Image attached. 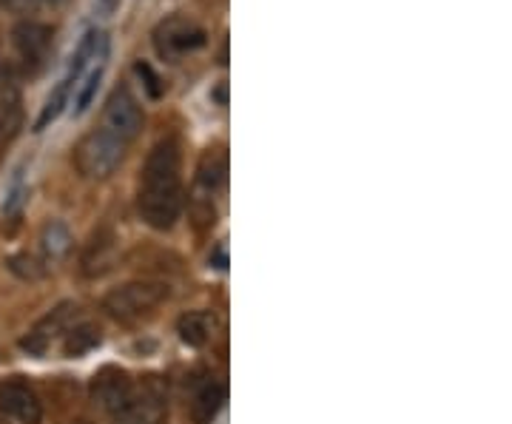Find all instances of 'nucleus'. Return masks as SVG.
Instances as JSON below:
<instances>
[{
  "label": "nucleus",
  "mask_w": 512,
  "mask_h": 424,
  "mask_svg": "<svg viewBox=\"0 0 512 424\" xmlns=\"http://www.w3.org/2000/svg\"><path fill=\"white\" fill-rule=\"evenodd\" d=\"M137 214L154 231H168L183 214V154L174 137L148 151L137 185Z\"/></svg>",
  "instance_id": "obj_1"
},
{
  "label": "nucleus",
  "mask_w": 512,
  "mask_h": 424,
  "mask_svg": "<svg viewBox=\"0 0 512 424\" xmlns=\"http://www.w3.org/2000/svg\"><path fill=\"white\" fill-rule=\"evenodd\" d=\"M128 143L103 126H94L74 148V166L86 180H106L126 160Z\"/></svg>",
  "instance_id": "obj_2"
},
{
  "label": "nucleus",
  "mask_w": 512,
  "mask_h": 424,
  "mask_svg": "<svg viewBox=\"0 0 512 424\" xmlns=\"http://www.w3.org/2000/svg\"><path fill=\"white\" fill-rule=\"evenodd\" d=\"M168 294L171 291L163 282H128L123 288H114L103 299V308L120 322H134L151 314L154 308H160Z\"/></svg>",
  "instance_id": "obj_3"
},
{
  "label": "nucleus",
  "mask_w": 512,
  "mask_h": 424,
  "mask_svg": "<svg viewBox=\"0 0 512 424\" xmlns=\"http://www.w3.org/2000/svg\"><path fill=\"white\" fill-rule=\"evenodd\" d=\"M151 40H154L157 55L163 57V60L177 63L180 57L191 55V52H200L202 46L208 43V35H205V29H202L200 23H194L191 18L171 15V18L157 23Z\"/></svg>",
  "instance_id": "obj_4"
},
{
  "label": "nucleus",
  "mask_w": 512,
  "mask_h": 424,
  "mask_svg": "<svg viewBox=\"0 0 512 424\" xmlns=\"http://www.w3.org/2000/svg\"><path fill=\"white\" fill-rule=\"evenodd\" d=\"M143 123H146V114L140 109L137 97L128 92L126 86H117V89L111 92L109 100H106V109H103V117H100V126L131 146V143L140 137Z\"/></svg>",
  "instance_id": "obj_5"
},
{
  "label": "nucleus",
  "mask_w": 512,
  "mask_h": 424,
  "mask_svg": "<svg viewBox=\"0 0 512 424\" xmlns=\"http://www.w3.org/2000/svg\"><path fill=\"white\" fill-rule=\"evenodd\" d=\"M117 416V424H163L168 416V396L160 382H146L134 388L131 399Z\"/></svg>",
  "instance_id": "obj_6"
},
{
  "label": "nucleus",
  "mask_w": 512,
  "mask_h": 424,
  "mask_svg": "<svg viewBox=\"0 0 512 424\" xmlns=\"http://www.w3.org/2000/svg\"><path fill=\"white\" fill-rule=\"evenodd\" d=\"M131 393H134V385H131V379H128L126 370L120 368H103L94 373L92 379V402L100 410H106V413H120L126 402L131 399Z\"/></svg>",
  "instance_id": "obj_7"
},
{
  "label": "nucleus",
  "mask_w": 512,
  "mask_h": 424,
  "mask_svg": "<svg viewBox=\"0 0 512 424\" xmlns=\"http://www.w3.org/2000/svg\"><path fill=\"white\" fill-rule=\"evenodd\" d=\"M0 410L18 424H40L43 419L40 396L20 379H9L0 385Z\"/></svg>",
  "instance_id": "obj_8"
},
{
  "label": "nucleus",
  "mask_w": 512,
  "mask_h": 424,
  "mask_svg": "<svg viewBox=\"0 0 512 424\" xmlns=\"http://www.w3.org/2000/svg\"><path fill=\"white\" fill-rule=\"evenodd\" d=\"M74 316H77V305H72V302H63V305L55 308L52 314L43 316L35 328L29 331V336H23V339H20V348H26L29 353H46L57 336L69 333V328L74 325Z\"/></svg>",
  "instance_id": "obj_9"
},
{
  "label": "nucleus",
  "mask_w": 512,
  "mask_h": 424,
  "mask_svg": "<svg viewBox=\"0 0 512 424\" xmlns=\"http://www.w3.org/2000/svg\"><path fill=\"white\" fill-rule=\"evenodd\" d=\"M52 26L46 23H35V20H23L12 29V43L18 49V55L23 57L26 66L37 69L46 57H49V49H52Z\"/></svg>",
  "instance_id": "obj_10"
},
{
  "label": "nucleus",
  "mask_w": 512,
  "mask_h": 424,
  "mask_svg": "<svg viewBox=\"0 0 512 424\" xmlns=\"http://www.w3.org/2000/svg\"><path fill=\"white\" fill-rule=\"evenodd\" d=\"M225 174H228V157L222 148H208L202 154L200 168H197V194H194V205L205 203L211 211V200L217 197L222 185H225ZM214 214V211H211Z\"/></svg>",
  "instance_id": "obj_11"
},
{
  "label": "nucleus",
  "mask_w": 512,
  "mask_h": 424,
  "mask_svg": "<svg viewBox=\"0 0 512 424\" xmlns=\"http://www.w3.org/2000/svg\"><path fill=\"white\" fill-rule=\"evenodd\" d=\"M114 234L111 231H97L92 242L86 245V254H83V265L80 271L86 277H103L106 271H111L114 265Z\"/></svg>",
  "instance_id": "obj_12"
},
{
  "label": "nucleus",
  "mask_w": 512,
  "mask_h": 424,
  "mask_svg": "<svg viewBox=\"0 0 512 424\" xmlns=\"http://www.w3.org/2000/svg\"><path fill=\"white\" fill-rule=\"evenodd\" d=\"M222 402H225V385L217 382V379H208L197 396H194V405H191V413H194V422L197 424H211L217 419V413L222 410Z\"/></svg>",
  "instance_id": "obj_13"
},
{
  "label": "nucleus",
  "mask_w": 512,
  "mask_h": 424,
  "mask_svg": "<svg viewBox=\"0 0 512 424\" xmlns=\"http://www.w3.org/2000/svg\"><path fill=\"white\" fill-rule=\"evenodd\" d=\"M211 331H214V319H211L208 311H188L177 322L180 339H183L185 345H191V348H202L211 339Z\"/></svg>",
  "instance_id": "obj_14"
},
{
  "label": "nucleus",
  "mask_w": 512,
  "mask_h": 424,
  "mask_svg": "<svg viewBox=\"0 0 512 424\" xmlns=\"http://www.w3.org/2000/svg\"><path fill=\"white\" fill-rule=\"evenodd\" d=\"M40 242H43V254H46V259H52V262L63 259L72 251V234H69V228H66L63 222L57 220H52L43 228Z\"/></svg>",
  "instance_id": "obj_15"
},
{
  "label": "nucleus",
  "mask_w": 512,
  "mask_h": 424,
  "mask_svg": "<svg viewBox=\"0 0 512 424\" xmlns=\"http://www.w3.org/2000/svg\"><path fill=\"white\" fill-rule=\"evenodd\" d=\"M97 345H100V328L89 325V322H80V325H72L69 333H66L63 351L69 353V356H83V353H89Z\"/></svg>",
  "instance_id": "obj_16"
},
{
  "label": "nucleus",
  "mask_w": 512,
  "mask_h": 424,
  "mask_svg": "<svg viewBox=\"0 0 512 424\" xmlns=\"http://www.w3.org/2000/svg\"><path fill=\"white\" fill-rule=\"evenodd\" d=\"M106 57L109 55H103L100 60H97V66L92 69V74H89V80H86V86H83V92H80V97H77V114H83V111L89 109L92 106V100H94V94H97V86H100V80H103V72H106Z\"/></svg>",
  "instance_id": "obj_17"
},
{
  "label": "nucleus",
  "mask_w": 512,
  "mask_h": 424,
  "mask_svg": "<svg viewBox=\"0 0 512 424\" xmlns=\"http://www.w3.org/2000/svg\"><path fill=\"white\" fill-rule=\"evenodd\" d=\"M9 268H12V274H18V277H23V279L43 277V265H40L37 259L26 257V254H18V257L9 259Z\"/></svg>",
  "instance_id": "obj_18"
},
{
  "label": "nucleus",
  "mask_w": 512,
  "mask_h": 424,
  "mask_svg": "<svg viewBox=\"0 0 512 424\" xmlns=\"http://www.w3.org/2000/svg\"><path fill=\"white\" fill-rule=\"evenodd\" d=\"M137 74L143 77V83H146V89H148V94H151V97H160V94H163V86H160L163 80L157 77V72H154V69L148 66L146 60H140V63H137Z\"/></svg>",
  "instance_id": "obj_19"
},
{
  "label": "nucleus",
  "mask_w": 512,
  "mask_h": 424,
  "mask_svg": "<svg viewBox=\"0 0 512 424\" xmlns=\"http://www.w3.org/2000/svg\"><path fill=\"white\" fill-rule=\"evenodd\" d=\"M37 6V0H0V9H12V12H26Z\"/></svg>",
  "instance_id": "obj_20"
}]
</instances>
